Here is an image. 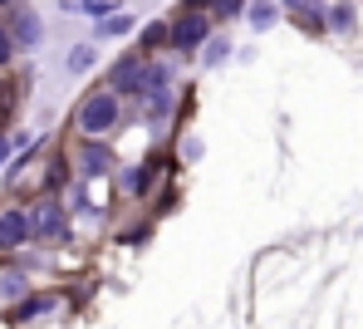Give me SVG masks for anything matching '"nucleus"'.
<instances>
[{
  "label": "nucleus",
  "mask_w": 363,
  "mask_h": 329,
  "mask_svg": "<svg viewBox=\"0 0 363 329\" xmlns=\"http://www.w3.org/2000/svg\"><path fill=\"white\" fill-rule=\"evenodd\" d=\"M118 123V94H94V99H84V108H79V133H89V138H99V133H108Z\"/></svg>",
  "instance_id": "1"
},
{
  "label": "nucleus",
  "mask_w": 363,
  "mask_h": 329,
  "mask_svg": "<svg viewBox=\"0 0 363 329\" xmlns=\"http://www.w3.org/2000/svg\"><path fill=\"white\" fill-rule=\"evenodd\" d=\"M30 236H45V241H64L69 236V216H64L60 201H40L30 211Z\"/></svg>",
  "instance_id": "2"
},
{
  "label": "nucleus",
  "mask_w": 363,
  "mask_h": 329,
  "mask_svg": "<svg viewBox=\"0 0 363 329\" xmlns=\"http://www.w3.org/2000/svg\"><path fill=\"white\" fill-rule=\"evenodd\" d=\"M206 35H211V20H206L201 10L182 15L177 25H172V45H177V50H201V45H206Z\"/></svg>",
  "instance_id": "3"
},
{
  "label": "nucleus",
  "mask_w": 363,
  "mask_h": 329,
  "mask_svg": "<svg viewBox=\"0 0 363 329\" xmlns=\"http://www.w3.org/2000/svg\"><path fill=\"white\" fill-rule=\"evenodd\" d=\"M30 241V216L25 211H0V251H20Z\"/></svg>",
  "instance_id": "4"
},
{
  "label": "nucleus",
  "mask_w": 363,
  "mask_h": 329,
  "mask_svg": "<svg viewBox=\"0 0 363 329\" xmlns=\"http://www.w3.org/2000/svg\"><path fill=\"white\" fill-rule=\"evenodd\" d=\"M143 79H147L143 60H118V69H113V89L118 94H143Z\"/></svg>",
  "instance_id": "5"
},
{
  "label": "nucleus",
  "mask_w": 363,
  "mask_h": 329,
  "mask_svg": "<svg viewBox=\"0 0 363 329\" xmlns=\"http://www.w3.org/2000/svg\"><path fill=\"white\" fill-rule=\"evenodd\" d=\"M108 162H113V157H108L104 147H94V143L79 152V172H84V177H104V172H108Z\"/></svg>",
  "instance_id": "6"
},
{
  "label": "nucleus",
  "mask_w": 363,
  "mask_h": 329,
  "mask_svg": "<svg viewBox=\"0 0 363 329\" xmlns=\"http://www.w3.org/2000/svg\"><path fill=\"white\" fill-rule=\"evenodd\" d=\"M15 45H40V20H35V10H20L15 15V35H10Z\"/></svg>",
  "instance_id": "7"
},
{
  "label": "nucleus",
  "mask_w": 363,
  "mask_h": 329,
  "mask_svg": "<svg viewBox=\"0 0 363 329\" xmlns=\"http://www.w3.org/2000/svg\"><path fill=\"white\" fill-rule=\"evenodd\" d=\"M226 55H231V40H226V35H206V50H201V69L226 65Z\"/></svg>",
  "instance_id": "8"
},
{
  "label": "nucleus",
  "mask_w": 363,
  "mask_h": 329,
  "mask_svg": "<svg viewBox=\"0 0 363 329\" xmlns=\"http://www.w3.org/2000/svg\"><path fill=\"white\" fill-rule=\"evenodd\" d=\"M245 20H250V30H270V25L280 20V5L260 0V5H250V10H245Z\"/></svg>",
  "instance_id": "9"
},
{
  "label": "nucleus",
  "mask_w": 363,
  "mask_h": 329,
  "mask_svg": "<svg viewBox=\"0 0 363 329\" xmlns=\"http://www.w3.org/2000/svg\"><path fill=\"white\" fill-rule=\"evenodd\" d=\"M94 65H99V50L94 45H74L69 50V74H89Z\"/></svg>",
  "instance_id": "10"
},
{
  "label": "nucleus",
  "mask_w": 363,
  "mask_h": 329,
  "mask_svg": "<svg viewBox=\"0 0 363 329\" xmlns=\"http://www.w3.org/2000/svg\"><path fill=\"white\" fill-rule=\"evenodd\" d=\"M25 290H30L25 270H5V275H0V300H20Z\"/></svg>",
  "instance_id": "11"
},
{
  "label": "nucleus",
  "mask_w": 363,
  "mask_h": 329,
  "mask_svg": "<svg viewBox=\"0 0 363 329\" xmlns=\"http://www.w3.org/2000/svg\"><path fill=\"white\" fill-rule=\"evenodd\" d=\"M128 30H133L128 15H104V25H99V35H128Z\"/></svg>",
  "instance_id": "12"
},
{
  "label": "nucleus",
  "mask_w": 363,
  "mask_h": 329,
  "mask_svg": "<svg viewBox=\"0 0 363 329\" xmlns=\"http://www.w3.org/2000/svg\"><path fill=\"white\" fill-rule=\"evenodd\" d=\"M329 25L334 30H354V5H334L329 10Z\"/></svg>",
  "instance_id": "13"
},
{
  "label": "nucleus",
  "mask_w": 363,
  "mask_h": 329,
  "mask_svg": "<svg viewBox=\"0 0 363 329\" xmlns=\"http://www.w3.org/2000/svg\"><path fill=\"white\" fill-rule=\"evenodd\" d=\"M211 5H216V15H241L245 0H211Z\"/></svg>",
  "instance_id": "14"
},
{
  "label": "nucleus",
  "mask_w": 363,
  "mask_h": 329,
  "mask_svg": "<svg viewBox=\"0 0 363 329\" xmlns=\"http://www.w3.org/2000/svg\"><path fill=\"white\" fill-rule=\"evenodd\" d=\"M10 55H15V40L0 30V65H10Z\"/></svg>",
  "instance_id": "15"
},
{
  "label": "nucleus",
  "mask_w": 363,
  "mask_h": 329,
  "mask_svg": "<svg viewBox=\"0 0 363 329\" xmlns=\"http://www.w3.org/2000/svg\"><path fill=\"white\" fill-rule=\"evenodd\" d=\"M5 157H10V143H5V138H0V162H5Z\"/></svg>",
  "instance_id": "16"
},
{
  "label": "nucleus",
  "mask_w": 363,
  "mask_h": 329,
  "mask_svg": "<svg viewBox=\"0 0 363 329\" xmlns=\"http://www.w3.org/2000/svg\"><path fill=\"white\" fill-rule=\"evenodd\" d=\"M285 5H290V10H300V5H304V0H285Z\"/></svg>",
  "instance_id": "17"
},
{
  "label": "nucleus",
  "mask_w": 363,
  "mask_h": 329,
  "mask_svg": "<svg viewBox=\"0 0 363 329\" xmlns=\"http://www.w3.org/2000/svg\"><path fill=\"white\" fill-rule=\"evenodd\" d=\"M191 5H206V0H191Z\"/></svg>",
  "instance_id": "18"
}]
</instances>
